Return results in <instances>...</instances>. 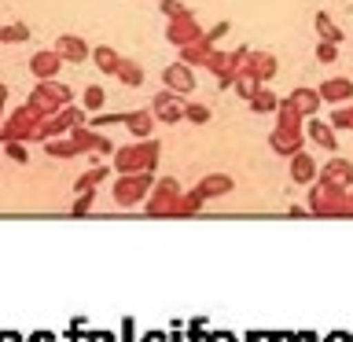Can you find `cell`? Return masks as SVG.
<instances>
[{
	"label": "cell",
	"mask_w": 353,
	"mask_h": 342,
	"mask_svg": "<svg viewBox=\"0 0 353 342\" xmlns=\"http://www.w3.org/2000/svg\"><path fill=\"white\" fill-rule=\"evenodd\" d=\"M88 206H92V192H81V199H77V206H74V214H85Z\"/></svg>",
	"instance_id": "42"
},
{
	"label": "cell",
	"mask_w": 353,
	"mask_h": 342,
	"mask_svg": "<svg viewBox=\"0 0 353 342\" xmlns=\"http://www.w3.org/2000/svg\"><path fill=\"white\" fill-rule=\"evenodd\" d=\"M4 103H8V88L0 85V110H4Z\"/></svg>",
	"instance_id": "43"
},
{
	"label": "cell",
	"mask_w": 353,
	"mask_h": 342,
	"mask_svg": "<svg viewBox=\"0 0 353 342\" xmlns=\"http://www.w3.org/2000/svg\"><path fill=\"white\" fill-rule=\"evenodd\" d=\"M92 63H96L103 74H118L121 55H118L114 48H110V44H96V48H92Z\"/></svg>",
	"instance_id": "24"
},
{
	"label": "cell",
	"mask_w": 353,
	"mask_h": 342,
	"mask_svg": "<svg viewBox=\"0 0 353 342\" xmlns=\"http://www.w3.org/2000/svg\"><path fill=\"white\" fill-rule=\"evenodd\" d=\"M287 103H291L302 118H313L320 110V92H316V88H294V92L287 96Z\"/></svg>",
	"instance_id": "18"
},
{
	"label": "cell",
	"mask_w": 353,
	"mask_h": 342,
	"mask_svg": "<svg viewBox=\"0 0 353 342\" xmlns=\"http://www.w3.org/2000/svg\"><path fill=\"white\" fill-rule=\"evenodd\" d=\"M309 137H313V143H320V148H327V151H335V148H339L335 129H331L327 121H320V118L309 121Z\"/></svg>",
	"instance_id": "25"
},
{
	"label": "cell",
	"mask_w": 353,
	"mask_h": 342,
	"mask_svg": "<svg viewBox=\"0 0 353 342\" xmlns=\"http://www.w3.org/2000/svg\"><path fill=\"white\" fill-rule=\"evenodd\" d=\"M232 88H236V96H243V99L250 103V96L261 88V81H258V77H254L250 70H239V74H236V81H232Z\"/></svg>",
	"instance_id": "30"
},
{
	"label": "cell",
	"mask_w": 353,
	"mask_h": 342,
	"mask_svg": "<svg viewBox=\"0 0 353 342\" xmlns=\"http://www.w3.org/2000/svg\"><path fill=\"white\" fill-rule=\"evenodd\" d=\"M350 203H353V195H350Z\"/></svg>",
	"instance_id": "44"
},
{
	"label": "cell",
	"mask_w": 353,
	"mask_h": 342,
	"mask_svg": "<svg viewBox=\"0 0 353 342\" xmlns=\"http://www.w3.org/2000/svg\"><path fill=\"white\" fill-rule=\"evenodd\" d=\"M228 30H232V22H228V19H221V22H217V26H210V30L203 33V41L210 44V48H214V44H217L221 37H225V33H228Z\"/></svg>",
	"instance_id": "35"
},
{
	"label": "cell",
	"mask_w": 353,
	"mask_h": 342,
	"mask_svg": "<svg viewBox=\"0 0 353 342\" xmlns=\"http://www.w3.org/2000/svg\"><path fill=\"white\" fill-rule=\"evenodd\" d=\"M154 162H159V140H140V143H129V148H118L114 154V165L121 177L129 173H151Z\"/></svg>",
	"instance_id": "1"
},
{
	"label": "cell",
	"mask_w": 353,
	"mask_h": 342,
	"mask_svg": "<svg viewBox=\"0 0 353 342\" xmlns=\"http://www.w3.org/2000/svg\"><path fill=\"white\" fill-rule=\"evenodd\" d=\"M291 177H294V184H309L316 177V162L309 159L305 151H298L294 159H291Z\"/></svg>",
	"instance_id": "23"
},
{
	"label": "cell",
	"mask_w": 353,
	"mask_h": 342,
	"mask_svg": "<svg viewBox=\"0 0 353 342\" xmlns=\"http://www.w3.org/2000/svg\"><path fill=\"white\" fill-rule=\"evenodd\" d=\"M0 41H8V44L30 41V26H26V22H11V26H0Z\"/></svg>",
	"instance_id": "31"
},
{
	"label": "cell",
	"mask_w": 353,
	"mask_h": 342,
	"mask_svg": "<svg viewBox=\"0 0 353 342\" xmlns=\"http://www.w3.org/2000/svg\"><path fill=\"white\" fill-rule=\"evenodd\" d=\"M162 11H165V19H181V15H192L181 0H162Z\"/></svg>",
	"instance_id": "40"
},
{
	"label": "cell",
	"mask_w": 353,
	"mask_h": 342,
	"mask_svg": "<svg viewBox=\"0 0 353 342\" xmlns=\"http://www.w3.org/2000/svg\"><path fill=\"white\" fill-rule=\"evenodd\" d=\"M210 52H214V48H210L206 41H192V44H184V48H181V63L184 66H206Z\"/></svg>",
	"instance_id": "22"
},
{
	"label": "cell",
	"mask_w": 353,
	"mask_h": 342,
	"mask_svg": "<svg viewBox=\"0 0 353 342\" xmlns=\"http://www.w3.org/2000/svg\"><path fill=\"white\" fill-rule=\"evenodd\" d=\"M48 154H55V159H70V154H77L74 140H48Z\"/></svg>",
	"instance_id": "34"
},
{
	"label": "cell",
	"mask_w": 353,
	"mask_h": 342,
	"mask_svg": "<svg viewBox=\"0 0 353 342\" xmlns=\"http://www.w3.org/2000/svg\"><path fill=\"white\" fill-rule=\"evenodd\" d=\"M114 77H118L121 85H129V88H140L143 85V70H140V63H132V59H121Z\"/></svg>",
	"instance_id": "28"
},
{
	"label": "cell",
	"mask_w": 353,
	"mask_h": 342,
	"mask_svg": "<svg viewBox=\"0 0 353 342\" xmlns=\"http://www.w3.org/2000/svg\"><path fill=\"white\" fill-rule=\"evenodd\" d=\"M77 125H85V110L63 107V110H55V114L41 118L37 140H55V137H63V132H70V129H77Z\"/></svg>",
	"instance_id": "5"
},
{
	"label": "cell",
	"mask_w": 353,
	"mask_h": 342,
	"mask_svg": "<svg viewBox=\"0 0 353 342\" xmlns=\"http://www.w3.org/2000/svg\"><path fill=\"white\" fill-rule=\"evenodd\" d=\"M8 154H11L15 162H26V148H22L19 140H11V143H8Z\"/></svg>",
	"instance_id": "41"
},
{
	"label": "cell",
	"mask_w": 353,
	"mask_h": 342,
	"mask_svg": "<svg viewBox=\"0 0 353 342\" xmlns=\"http://www.w3.org/2000/svg\"><path fill=\"white\" fill-rule=\"evenodd\" d=\"M26 107L33 110V114L48 118V114H55V110L70 107V88H66L63 81H41V85L30 92Z\"/></svg>",
	"instance_id": "2"
},
{
	"label": "cell",
	"mask_w": 353,
	"mask_h": 342,
	"mask_svg": "<svg viewBox=\"0 0 353 342\" xmlns=\"http://www.w3.org/2000/svg\"><path fill=\"white\" fill-rule=\"evenodd\" d=\"M37 129H41V114H33L30 107H19L15 114H11L4 125H0V140L11 143V140H30V137H37Z\"/></svg>",
	"instance_id": "6"
},
{
	"label": "cell",
	"mask_w": 353,
	"mask_h": 342,
	"mask_svg": "<svg viewBox=\"0 0 353 342\" xmlns=\"http://www.w3.org/2000/svg\"><path fill=\"white\" fill-rule=\"evenodd\" d=\"M103 107V88L99 85H88L85 88V110H99Z\"/></svg>",
	"instance_id": "38"
},
{
	"label": "cell",
	"mask_w": 353,
	"mask_h": 342,
	"mask_svg": "<svg viewBox=\"0 0 353 342\" xmlns=\"http://www.w3.org/2000/svg\"><path fill=\"white\" fill-rule=\"evenodd\" d=\"M203 206V199H199L195 192L192 195H181L176 199V206H173V217H184V214H195V210Z\"/></svg>",
	"instance_id": "32"
},
{
	"label": "cell",
	"mask_w": 353,
	"mask_h": 342,
	"mask_svg": "<svg viewBox=\"0 0 353 342\" xmlns=\"http://www.w3.org/2000/svg\"><path fill=\"white\" fill-rule=\"evenodd\" d=\"M184 118L195 121V125H206V121H210V107H203V103H184Z\"/></svg>",
	"instance_id": "33"
},
{
	"label": "cell",
	"mask_w": 353,
	"mask_h": 342,
	"mask_svg": "<svg viewBox=\"0 0 353 342\" xmlns=\"http://www.w3.org/2000/svg\"><path fill=\"white\" fill-rule=\"evenodd\" d=\"M309 206H313V214H324V217L353 214V203H350L346 188H335V184H324V181L313 188V195H309Z\"/></svg>",
	"instance_id": "3"
},
{
	"label": "cell",
	"mask_w": 353,
	"mask_h": 342,
	"mask_svg": "<svg viewBox=\"0 0 353 342\" xmlns=\"http://www.w3.org/2000/svg\"><path fill=\"white\" fill-rule=\"evenodd\" d=\"M276 107H280V99H276V92H272V88H265V85L250 96V110H254V114H276Z\"/></svg>",
	"instance_id": "26"
},
{
	"label": "cell",
	"mask_w": 353,
	"mask_h": 342,
	"mask_svg": "<svg viewBox=\"0 0 353 342\" xmlns=\"http://www.w3.org/2000/svg\"><path fill=\"white\" fill-rule=\"evenodd\" d=\"M162 81H165V88L170 92H176V96H188L195 88V74H192V66H184V63H170L162 70Z\"/></svg>",
	"instance_id": "11"
},
{
	"label": "cell",
	"mask_w": 353,
	"mask_h": 342,
	"mask_svg": "<svg viewBox=\"0 0 353 342\" xmlns=\"http://www.w3.org/2000/svg\"><path fill=\"white\" fill-rule=\"evenodd\" d=\"M243 70H250L261 85H265V81H272V77H276V55H272V52H250V55H247V66H243Z\"/></svg>",
	"instance_id": "15"
},
{
	"label": "cell",
	"mask_w": 353,
	"mask_h": 342,
	"mask_svg": "<svg viewBox=\"0 0 353 342\" xmlns=\"http://www.w3.org/2000/svg\"><path fill=\"white\" fill-rule=\"evenodd\" d=\"M313 26H316V33H320V41H327V44H342V30L335 26V19H331V15H324V11H316Z\"/></svg>",
	"instance_id": "27"
},
{
	"label": "cell",
	"mask_w": 353,
	"mask_h": 342,
	"mask_svg": "<svg viewBox=\"0 0 353 342\" xmlns=\"http://www.w3.org/2000/svg\"><path fill=\"white\" fill-rule=\"evenodd\" d=\"M331 129H353V107H339L331 114Z\"/></svg>",
	"instance_id": "36"
},
{
	"label": "cell",
	"mask_w": 353,
	"mask_h": 342,
	"mask_svg": "<svg viewBox=\"0 0 353 342\" xmlns=\"http://www.w3.org/2000/svg\"><path fill=\"white\" fill-rule=\"evenodd\" d=\"M125 129L137 140H148L151 129H154V114H151V110H129V114H125Z\"/></svg>",
	"instance_id": "21"
},
{
	"label": "cell",
	"mask_w": 353,
	"mask_h": 342,
	"mask_svg": "<svg viewBox=\"0 0 353 342\" xmlns=\"http://www.w3.org/2000/svg\"><path fill=\"white\" fill-rule=\"evenodd\" d=\"M151 114H154V121H181L184 118V99L165 88V92H159L151 99Z\"/></svg>",
	"instance_id": "10"
},
{
	"label": "cell",
	"mask_w": 353,
	"mask_h": 342,
	"mask_svg": "<svg viewBox=\"0 0 353 342\" xmlns=\"http://www.w3.org/2000/svg\"><path fill=\"white\" fill-rule=\"evenodd\" d=\"M154 188L151 181V173H129V177H118V184H114V203L118 206H137L143 195H148Z\"/></svg>",
	"instance_id": "7"
},
{
	"label": "cell",
	"mask_w": 353,
	"mask_h": 342,
	"mask_svg": "<svg viewBox=\"0 0 353 342\" xmlns=\"http://www.w3.org/2000/svg\"><path fill=\"white\" fill-rule=\"evenodd\" d=\"M247 55L250 48H236V52H210V63H206V70H214L217 74V81L221 88H232V81H236V74L247 66Z\"/></svg>",
	"instance_id": "4"
},
{
	"label": "cell",
	"mask_w": 353,
	"mask_h": 342,
	"mask_svg": "<svg viewBox=\"0 0 353 342\" xmlns=\"http://www.w3.org/2000/svg\"><path fill=\"white\" fill-rule=\"evenodd\" d=\"M59 66H63V59H59V52H55V48L37 52L30 59V70H33V77H41V81H52V77L59 74Z\"/></svg>",
	"instance_id": "14"
},
{
	"label": "cell",
	"mask_w": 353,
	"mask_h": 342,
	"mask_svg": "<svg viewBox=\"0 0 353 342\" xmlns=\"http://www.w3.org/2000/svg\"><path fill=\"white\" fill-rule=\"evenodd\" d=\"M165 41L176 44V48H184V44H192V41H203V26L195 22V15L170 19V26H165Z\"/></svg>",
	"instance_id": "9"
},
{
	"label": "cell",
	"mask_w": 353,
	"mask_h": 342,
	"mask_svg": "<svg viewBox=\"0 0 353 342\" xmlns=\"http://www.w3.org/2000/svg\"><path fill=\"white\" fill-rule=\"evenodd\" d=\"M316 59H320V63H335V59H339V44L320 41V44H316Z\"/></svg>",
	"instance_id": "39"
},
{
	"label": "cell",
	"mask_w": 353,
	"mask_h": 342,
	"mask_svg": "<svg viewBox=\"0 0 353 342\" xmlns=\"http://www.w3.org/2000/svg\"><path fill=\"white\" fill-rule=\"evenodd\" d=\"M316 92H320V99H327V103H346V99H353V81L350 77H327Z\"/></svg>",
	"instance_id": "17"
},
{
	"label": "cell",
	"mask_w": 353,
	"mask_h": 342,
	"mask_svg": "<svg viewBox=\"0 0 353 342\" xmlns=\"http://www.w3.org/2000/svg\"><path fill=\"white\" fill-rule=\"evenodd\" d=\"M269 148H272L276 154L294 159V154L302 151V132H291V129H280V125H276V129L269 132Z\"/></svg>",
	"instance_id": "13"
},
{
	"label": "cell",
	"mask_w": 353,
	"mask_h": 342,
	"mask_svg": "<svg viewBox=\"0 0 353 342\" xmlns=\"http://www.w3.org/2000/svg\"><path fill=\"white\" fill-rule=\"evenodd\" d=\"M232 192V177H225V173H210V177H203V181L195 184V195L203 199H221V195H228Z\"/></svg>",
	"instance_id": "16"
},
{
	"label": "cell",
	"mask_w": 353,
	"mask_h": 342,
	"mask_svg": "<svg viewBox=\"0 0 353 342\" xmlns=\"http://www.w3.org/2000/svg\"><path fill=\"white\" fill-rule=\"evenodd\" d=\"M103 177H107L103 165H99V170H92V173H85L81 181H77V192H92V188H96L99 181H103Z\"/></svg>",
	"instance_id": "37"
},
{
	"label": "cell",
	"mask_w": 353,
	"mask_h": 342,
	"mask_svg": "<svg viewBox=\"0 0 353 342\" xmlns=\"http://www.w3.org/2000/svg\"><path fill=\"white\" fill-rule=\"evenodd\" d=\"M324 184H335V188L353 184V162H346V159H331V162L324 165Z\"/></svg>",
	"instance_id": "20"
},
{
	"label": "cell",
	"mask_w": 353,
	"mask_h": 342,
	"mask_svg": "<svg viewBox=\"0 0 353 342\" xmlns=\"http://www.w3.org/2000/svg\"><path fill=\"white\" fill-rule=\"evenodd\" d=\"M176 199H181V184H176L173 177H165V181L154 184V192H151V199H148V214H154V217L173 214Z\"/></svg>",
	"instance_id": "8"
},
{
	"label": "cell",
	"mask_w": 353,
	"mask_h": 342,
	"mask_svg": "<svg viewBox=\"0 0 353 342\" xmlns=\"http://www.w3.org/2000/svg\"><path fill=\"white\" fill-rule=\"evenodd\" d=\"M276 118H280V121H276L280 129L302 132V114H298V110H294L291 103H287V99H280V107H276Z\"/></svg>",
	"instance_id": "29"
},
{
	"label": "cell",
	"mask_w": 353,
	"mask_h": 342,
	"mask_svg": "<svg viewBox=\"0 0 353 342\" xmlns=\"http://www.w3.org/2000/svg\"><path fill=\"white\" fill-rule=\"evenodd\" d=\"M70 140H74L77 151H110V140L99 137V132H92V129H85V125L70 129Z\"/></svg>",
	"instance_id": "19"
},
{
	"label": "cell",
	"mask_w": 353,
	"mask_h": 342,
	"mask_svg": "<svg viewBox=\"0 0 353 342\" xmlns=\"http://www.w3.org/2000/svg\"><path fill=\"white\" fill-rule=\"evenodd\" d=\"M55 52H59L63 63H85L88 55H92V52H88V44L77 37V33H63V37L55 41Z\"/></svg>",
	"instance_id": "12"
}]
</instances>
